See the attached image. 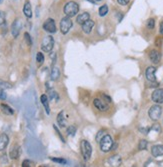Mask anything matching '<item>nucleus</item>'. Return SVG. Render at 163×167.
<instances>
[{"label": "nucleus", "instance_id": "1", "mask_svg": "<svg viewBox=\"0 0 163 167\" xmlns=\"http://www.w3.org/2000/svg\"><path fill=\"white\" fill-rule=\"evenodd\" d=\"M64 13L66 14V16L68 17H73L76 15L79 11V5L74 1H69L65 4L64 6Z\"/></svg>", "mask_w": 163, "mask_h": 167}, {"label": "nucleus", "instance_id": "2", "mask_svg": "<svg viewBox=\"0 0 163 167\" xmlns=\"http://www.w3.org/2000/svg\"><path fill=\"white\" fill-rule=\"evenodd\" d=\"M112 146L113 140L111 138V136L109 134H105L103 138L100 140V142H99V147H100L101 151L109 152L110 150H112Z\"/></svg>", "mask_w": 163, "mask_h": 167}, {"label": "nucleus", "instance_id": "3", "mask_svg": "<svg viewBox=\"0 0 163 167\" xmlns=\"http://www.w3.org/2000/svg\"><path fill=\"white\" fill-rule=\"evenodd\" d=\"M80 149H81V153L84 160L85 161L89 160V158L91 157V154H92L91 144H90L87 140H82L81 143H80Z\"/></svg>", "mask_w": 163, "mask_h": 167}, {"label": "nucleus", "instance_id": "4", "mask_svg": "<svg viewBox=\"0 0 163 167\" xmlns=\"http://www.w3.org/2000/svg\"><path fill=\"white\" fill-rule=\"evenodd\" d=\"M54 46V39L51 35H47L43 38L42 43H41V49L44 52H50Z\"/></svg>", "mask_w": 163, "mask_h": 167}, {"label": "nucleus", "instance_id": "5", "mask_svg": "<svg viewBox=\"0 0 163 167\" xmlns=\"http://www.w3.org/2000/svg\"><path fill=\"white\" fill-rule=\"evenodd\" d=\"M162 114V108L160 105H153L150 107L149 111H148V115H149L150 119L153 121H157L160 118V116Z\"/></svg>", "mask_w": 163, "mask_h": 167}, {"label": "nucleus", "instance_id": "6", "mask_svg": "<svg viewBox=\"0 0 163 167\" xmlns=\"http://www.w3.org/2000/svg\"><path fill=\"white\" fill-rule=\"evenodd\" d=\"M72 27V21L70 17H66L62 18L61 21H60V31H61L62 34H67L69 32V30Z\"/></svg>", "mask_w": 163, "mask_h": 167}, {"label": "nucleus", "instance_id": "7", "mask_svg": "<svg viewBox=\"0 0 163 167\" xmlns=\"http://www.w3.org/2000/svg\"><path fill=\"white\" fill-rule=\"evenodd\" d=\"M43 29L47 31L48 33H55L56 32V25L55 21L52 18H48L47 20L43 23Z\"/></svg>", "mask_w": 163, "mask_h": 167}, {"label": "nucleus", "instance_id": "8", "mask_svg": "<svg viewBox=\"0 0 163 167\" xmlns=\"http://www.w3.org/2000/svg\"><path fill=\"white\" fill-rule=\"evenodd\" d=\"M21 28H22V22H21V20L20 19H15L11 25V34L13 35V37H17L19 35Z\"/></svg>", "mask_w": 163, "mask_h": 167}, {"label": "nucleus", "instance_id": "9", "mask_svg": "<svg viewBox=\"0 0 163 167\" xmlns=\"http://www.w3.org/2000/svg\"><path fill=\"white\" fill-rule=\"evenodd\" d=\"M151 99L153 102H155L157 104H162L163 103V89L158 88L156 90L153 91Z\"/></svg>", "mask_w": 163, "mask_h": 167}, {"label": "nucleus", "instance_id": "10", "mask_svg": "<svg viewBox=\"0 0 163 167\" xmlns=\"http://www.w3.org/2000/svg\"><path fill=\"white\" fill-rule=\"evenodd\" d=\"M93 104H94V106H95V107L99 111H106V110L109 109L108 104H107L106 101H104L103 99L95 98L93 100Z\"/></svg>", "mask_w": 163, "mask_h": 167}, {"label": "nucleus", "instance_id": "11", "mask_svg": "<svg viewBox=\"0 0 163 167\" xmlns=\"http://www.w3.org/2000/svg\"><path fill=\"white\" fill-rule=\"evenodd\" d=\"M155 73H156V68L153 66H149L145 71V76H146L148 81L151 82H155L156 81V76H155Z\"/></svg>", "mask_w": 163, "mask_h": 167}, {"label": "nucleus", "instance_id": "12", "mask_svg": "<svg viewBox=\"0 0 163 167\" xmlns=\"http://www.w3.org/2000/svg\"><path fill=\"white\" fill-rule=\"evenodd\" d=\"M94 25H95V22H94L93 20H90V19H88V20L85 21V22L82 24V30H83L84 33L89 34V33L92 31V29H93Z\"/></svg>", "mask_w": 163, "mask_h": 167}, {"label": "nucleus", "instance_id": "13", "mask_svg": "<svg viewBox=\"0 0 163 167\" xmlns=\"http://www.w3.org/2000/svg\"><path fill=\"white\" fill-rule=\"evenodd\" d=\"M9 143V138L5 133H1L0 134V151H3L7 147Z\"/></svg>", "mask_w": 163, "mask_h": 167}, {"label": "nucleus", "instance_id": "14", "mask_svg": "<svg viewBox=\"0 0 163 167\" xmlns=\"http://www.w3.org/2000/svg\"><path fill=\"white\" fill-rule=\"evenodd\" d=\"M19 155H20V147H19V145H14V146H12V148L10 149V152H9L10 158L15 160V159L18 158Z\"/></svg>", "mask_w": 163, "mask_h": 167}, {"label": "nucleus", "instance_id": "15", "mask_svg": "<svg viewBox=\"0 0 163 167\" xmlns=\"http://www.w3.org/2000/svg\"><path fill=\"white\" fill-rule=\"evenodd\" d=\"M151 154L154 157L162 156L163 155V145L157 144V145H154V146H152Z\"/></svg>", "mask_w": 163, "mask_h": 167}, {"label": "nucleus", "instance_id": "16", "mask_svg": "<svg viewBox=\"0 0 163 167\" xmlns=\"http://www.w3.org/2000/svg\"><path fill=\"white\" fill-rule=\"evenodd\" d=\"M149 58L153 63L157 64V63H159L160 59H161V55H160V53L158 52L157 50H151L149 53Z\"/></svg>", "mask_w": 163, "mask_h": 167}, {"label": "nucleus", "instance_id": "17", "mask_svg": "<svg viewBox=\"0 0 163 167\" xmlns=\"http://www.w3.org/2000/svg\"><path fill=\"white\" fill-rule=\"evenodd\" d=\"M60 77V69L58 68L57 66L53 65L52 68H51V72H50V78L52 81H56L59 79Z\"/></svg>", "mask_w": 163, "mask_h": 167}, {"label": "nucleus", "instance_id": "18", "mask_svg": "<svg viewBox=\"0 0 163 167\" xmlns=\"http://www.w3.org/2000/svg\"><path fill=\"white\" fill-rule=\"evenodd\" d=\"M23 13L27 18L32 17V8H31V4L29 1H26L23 7Z\"/></svg>", "mask_w": 163, "mask_h": 167}, {"label": "nucleus", "instance_id": "19", "mask_svg": "<svg viewBox=\"0 0 163 167\" xmlns=\"http://www.w3.org/2000/svg\"><path fill=\"white\" fill-rule=\"evenodd\" d=\"M40 101H41V103H42V105L44 106L46 113H47V114H50L49 101H48V97H47V95H45V94H43V95H41V97H40Z\"/></svg>", "mask_w": 163, "mask_h": 167}, {"label": "nucleus", "instance_id": "20", "mask_svg": "<svg viewBox=\"0 0 163 167\" xmlns=\"http://www.w3.org/2000/svg\"><path fill=\"white\" fill-rule=\"evenodd\" d=\"M57 123L60 127H65L66 126V117H64V111L58 113L57 115Z\"/></svg>", "mask_w": 163, "mask_h": 167}, {"label": "nucleus", "instance_id": "21", "mask_svg": "<svg viewBox=\"0 0 163 167\" xmlns=\"http://www.w3.org/2000/svg\"><path fill=\"white\" fill-rule=\"evenodd\" d=\"M0 108H1V111L4 113V114H6V115H13L14 114V110L12 109L9 105H7V104L2 103L1 105H0Z\"/></svg>", "mask_w": 163, "mask_h": 167}, {"label": "nucleus", "instance_id": "22", "mask_svg": "<svg viewBox=\"0 0 163 167\" xmlns=\"http://www.w3.org/2000/svg\"><path fill=\"white\" fill-rule=\"evenodd\" d=\"M90 17V15H89V13H87V12H83V13H81V14H79L78 16H77V23L78 24H83L85 21H87L89 19Z\"/></svg>", "mask_w": 163, "mask_h": 167}, {"label": "nucleus", "instance_id": "23", "mask_svg": "<svg viewBox=\"0 0 163 167\" xmlns=\"http://www.w3.org/2000/svg\"><path fill=\"white\" fill-rule=\"evenodd\" d=\"M108 162H109V164H110L111 166H120L121 158L119 156H112L108 160Z\"/></svg>", "mask_w": 163, "mask_h": 167}, {"label": "nucleus", "instance_id": "24", "mask_svg": "<svg viewBox=\"0 0 163 167\" xmlns=\"http://www.w3.org/2000/svg\"><path fill=\"white\" fill-rule=\"evenodd\" d=\"M49 99L50 100H54L55 102L59 101V95L56 91L54 90H49Z\"/></svg>", "mask_w": 163, "mask_h": 167}, {"label": "nucleus", "instance_id": "25", "mask_svg": "<svg viewBox=\"0 0 163 167\" xmlns=\"http://www.w3.org/2000/svg\"><path fill=\"white\" fill-rule=\"evenodd\" d=\"M108 13V6L106 5H102L100 8H99V16H101V17H103V16H105L106 14Z\"/></svg>", "mask_w": 163, "mask_h": 167}, {"label": "nucleus", "instance_id": "26", "mask_svg": "<svg viewBox=\"0 0 163 167\" xmlns=\"http://www.w3.org/2000/svg\"><path fill=\"white\" fill-rule=\"evenodd\" d=\"M75 133H76V127L73 126V125H70L67 128V135L68 136H74Z\"/></svg>", "mask_w": 163, "mask_h": 167}, {"label": "nucleus", "instance_id": "27", "mask_svg": "<svg viewBox=\"0 0 163 167\" xmlns=\"http://www.w3.org/2000/svg\"><path fill=\"white\" fill-rule=\"evenodd\" d=\"M147 145H148V141L145 139H142L140 140L139 142V145H138V148H139V150H145L147 148Z\"/></svg>", "mask_w": 163, "mask_h": 167}, {"label": "nucleus", "instance_id": "28", "mask_svg": "<svg viewBox=\"0 0 163 167\" xmlns=\"http://www.w3.org/2000/svg\"><path fill=\"white\" fill-rule=\"evenodd\" d=\"M50 159L52 160L53 162H56V163H59V164H62V165H65L67 163V161L63 158H57V157H50Z\"/></svg>", "mask_w": 163, "mask_h": 167}, {"label": "nucleus", "instance_id": "29", "mask_svg": "<svg viewBox=\"0 0 163 167\" xmlns=\"http://www.w3.org/2000/svg\"><path fill=\"white\" fill-rule=\"evenodd\" d=\"M0 87H2V88H4V89H10V88H12V85L9 83V82L3 81L0 79Z\"/></svg>", "mask_w": 163, "mask_h": 167}, {"label": "nucleus", "instance_id": "30", "mask_svg": "<svg viewBox=\"0 0 163 167\" xmlns=\"http://www.w3.org/2000/svg\"><path fill=\"white\" fill-rule=\"evenodd\" d=\"M24 39H25V41H26V43H27L28 46H31V45H32V39H31V36L29 35L28 32L24 33Z\"/></svg>", "mask_w": 163, "mask_h": 167}, {"label": "nucleus", "instance_id": "31", "mask_svg": "<svg viewBox=\"0 0 163 167\" xmlns=\"http://www.w3.org/2000/svg\"><path fill=\"white\" fill-rule=\"evenodd\" d=\"M36 61L39 64L43 63V61H44V55H43V53L37 52V54H36Z\"/></svg>", "mask_w": 163, "mask_h": 167}, {"label": "nucleus", "instance_id": "32", "mask_svg": "<svg viewBox=\"0 0 163 167\" xmlns=\"http://www.w3.org/2000/svg\"><path fill=\"white\" fill-rule=\"evenodd\" d=\"M34 165H35V163H34L33 161L29 160V159H25V160L22 162L23 167H31V166H34Z\"/></svg>", "mask_w": 163, "mask_h": 167}, {"label": "nucleus", "instance_id": "33", "mask_svg": "<svg viewBox=\"0 0 163 167\" xmlns=\"http://www.w3.org/2000/svg\"><path fill=\"white\" fill-rule=\"evenodd\" d=\"M104 135H105V131H104V130H100V131L97 133V135H96V141L100 142V140L103 138Z\"/></svg>", "mask_w": 163, "mask_h": 167}, {"label": "nucleus", "instance_id": "34", "mask_svg": "<svg viewBox=\"0 0 163 167\" xmlns=\"http://www.w3.org/2000/svg\"><path fill=\"white\" fill-rule=\"evenodd\" d=\"M154 26H155L154 19H153V18L148 19V20H147V27L149 29H153V28H154Z\"/></svg>", "mask_w": 163, "mask_h": 167}, {"label": "nucleus", "instance_id": "35", "mask_svg": "<svg viewBox=\"0 0 163 167\" xmlns=\"http://www.w3.org/2000/svg\"><path fill=\"white\" fill-rule=\"evenodd\" d=\"M5 20H6V16H5V13L3 11H0V26L3 25L5 23Z\"/></svg>", "mask_w": 163, "mask_h": 167}, {"label": "nucleus", "instance_id": "36", "mask_svg": "<svg viewBox=\"0 0 163 167\" xmlns=\"http://www.w3.org/2000/svg\"><path fill=\"white\" fill-rule=\"evenodd\" d=\"M53 128H54V129H55V131H56L57 135H58V136H59V138L61 139V141L63 142V143H65V139H64V137H63L62 135H61V133L59 132V130H58V128H57L56 126H55V125H54V126H53Z\"/></svg>", "mask_w": 163, "mask_h": 167}, {"label": "nucleus", "instance_id": "37", "mask_svg": "<svg viewBox=\"0 0 163 167\" xmlns=\"http://www.w3.org/2000/svg\"><path fill=\"white\" fill-rule=\"evenodd\" d=\"M102 98L105 99L107 103H110V102H111V98L109 97L108 95H106V94H102ZM105 100H104V101H105Z\"/></svg>", "mask_w": 163, "mask_h": 167}, {"label": "nucleus", "instance_id": "38", "mask_svg": "<svg viewBox=\"0 0 163 167\" xmlns=\"http://www.w3.org/2000/svg\"><path fill=\"white\" fill-rule=\"evenodd\" d=\"M0 99H1V100H5L6 99V93L4 92L3 90L0 92Z\"/></svg>", "mask_w": 163, "mask_h": 167}, {"label": "nucleus", "instance_id": "39", "mask_svg": "<svg viewBox=\"0 0 163 167\" xmlns=\"http://www.w3.org/2000/svg\"><path fill=\"white\" fill-rule=\"evenodd\" d=\"M152 129L153 130H156V131H158L159 133H160V131H161V129H160V126L158 124H154V125H153Z\"/></svg>", "mask_w": 163, "mask_h": 167}, {"label": "nucleus", "instance_id": "40", "mask_svg": "<svg viewBox=\"0 0 163 167\" xmlns=\"http://www.w3.org/2000/svg\"><path fill=\"white\" fill-rule=\"evenodd\" d=\"M117 2H118L119 4H120V5H123V6L127 5V3H128L126 0H117Z\"/></svg>", "mask_w": 163, "mask_h": 167}, {"label": "nucleus", "instance_id": "41", "mask_svg": "<svg viewBox=\"0 0 163 167\" xmlns=\"http://www.w3.org/2000/svg\"><path fill=\"white\" fill-rule=\"evenodd\" d=\"M140 131L143 132V134H148V131H149V129H148V128H144V129H143V128H140Z\"/></svg>", "mask_w": 163, "mask_h": 167}, {"label": "nucleus", "instance_id": "42", "mask_svg": "<svg viewBox=\"0 0 163 167\" xmlns=\"http://www.w3.org/2000/svg\"><path fill=\"white\" fill-rule=\"evenodd\" d=\"M159 32H160V34H162L163 35V21L161 23H160V27H159Z\"/></svg>", "mask_w": 163, "mask_h": 167}, {"label": "nucleus", "instance_id": "43", "mask_svg": "<svg viewBox=\"0 0 163 167\" xmlns=\"http://www.w3.org/2000/svg\"><path fill=\"white\" fill-rule=\"evenodd\" d=\"M2 1H3V0H0V3H1V2H2Z\"/></svg>", "mask_w": 163, "mask_h": 167}, {"label": "nucleus", "instance_id": "44", "mask_svg": "<svg viewBox=\"0 0 163 167\" xmlns=\"http://www.w3.org/2000/svg\"><path fill=\"white\" fill-rule=\"evenodd\" d=\"M95 1H101V0H95Z\"/></svg>", "mask_w": 163, "mask_h": 167}, {"label": "nucleus", "instance_id": "45", "mask_svg": "<svg viewBox=\"0 0 163 167\" xmlns=\"http://www.w3.org/2000/svg\"><path fill=\"white\" fill-rule=\"evenodd\" d=\"M126 1H127V2H129V1H130V0H126Z\"/></svg>", "mask_w": 163, "mask_h": 167}]
</instances>
